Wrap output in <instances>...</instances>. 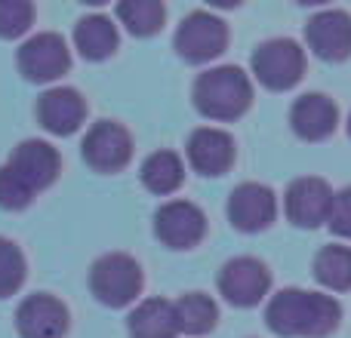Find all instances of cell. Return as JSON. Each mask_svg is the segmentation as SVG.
<instances>
[{"label":"cell","mask_w":351,"mask_h":338,"mask_svg":"<svg viewBox=\"0 0 351 338\" xmlns=\"http://www.w3.org/2000/svg\"><path fill=\"white\" fill-rule=\"evenodd\" d=\"M268 289H271V271L253 255L225 261L222 274H219V292L234 308H253L268 296Z\"/></svg>","instance_id":"ba28073f"},{"label":"cell","mask_w":351,"mask_h":338,"mask_svg":"<svg viewBox=\"0 0 351 338\" xmlns=\"http://www.w3.org/2000/svg\"><path fill=\"white\" fill-rule=\"evenodd\" d=\"M3 166L10 169V172L16 175V179L22 181L31 194H40V191H47L56 179H59L62 157H59V151H56L49 142L25 139V142H19V145L12 148L10 160H6Z\"/></svg>","instance_id":"52a82bcc"},{"label":"cell","mask_w":351,"mask_h":338,"mask_svg":"<svg viewBox=\"0 0 351 338\" xmlns=\"http://www.w3.org/2000/svg\"><path fill=\"white\" fill-rule=\"evenodd\" d=\"M188 160L200 175H225L234 164V139L222 129H194L188 139Z\"/></svg>","instance_id":"2e32d148"},{"label":"cell","mask_w":351,"mask_h":338,"mask_svg":"<svg viewBox=\"0 0 351 338\" xmlns=\"http://www.w3.org/2000/svg\"><path fill=\"white\" fill-rule=\"evenodd\" d=\"M19 338H65L68 308L49 292H34L16 308Z\"/></svg>","instance_id":"7c38bea8"},{"label":"cell","mask_w":351,"mask_h":338,"mask_svg":"<svg viewBox=\"0 0 351 338\" xmlns=\"http://www.w3.org/2000/svg\"><path fill=\"white\" fill-rule=\"evenodd\" d=\"M127 329L133 338H176L179 329H176L173 302H167V298H145L130 314Z\"/></svg>","instance_id":"d6986e66"},{"label":"cell","mask_w":351,"mask_h":338,"mask_svg":"<svg viewBox=\"0 0 351 338\" xmlns=\"http://www.w3.org/2000/svg\"><path fill=\"white\" fill-rule=\"evenodd\" d=\"M19 74L31 83H53L71 68V49H68L65 37L56 31H40V34L28 37L16 53Z\"/></svg>","instance_id":"5b68a950"},{"label":"cell","mask_w":351,"mask_h":338,"mask_svg":"<svg viewBox=\"0 0 351 338\" xmlns=\"http://www.w3.org/2000/svg\"><path fill=\"white\" fill-rule=\"evenodd\" d=\"M342 320V304L333 296L308 289H280L268 302L265 323L284 338H324Z\"/></svg>","instance_id":"6da1fadb"},{"label":"cell","mask_w":351,"mask_h":338,"mask_svg":"<svg viewBox=\"0 0 351 338\" xmlns=\"http://www.w3.org/2000/svg\"><path fill=\"white\" fill-rule=\"evenodd\" d=\"M117 18L127 25L130 34L152 37L164 28L167 10L158 0H123V3H117Z\"/></svg>","instance_id":"7402d4cb"},{"label":"cell","mask_w":351,"mask_h":338,"mask_svg":"<svg viewBox=\"0 0 351 338\" xmlns=\"http://www.w3.org/2000/svg\"><path fill=\"white\" fill-rule=\"evenodd\" d=\"M80 151H84V160L96 172H121L133 157V139H130V133L121 123L99 120L86 133Z\"/></svg>","instance_id":"9c48e42d"},{"label":"cell","mask_w":351,"mask_h":338,"mask_svg":"<svg viewBox=\"0 0 351 338\" xmlns=\"http://www.w3.org/2000/svg\"><path fill=\"white\" fill-rule=\"evenodd\" d=\"M86 117V102L74 86H53L37 99V123L53 135H74Z\"/></svg>","instance_id":"5bb4252c"},{"label":"cell","mask_w":351,"mask_h":338,"mask_svg":"<svg viewBox=\"0 0 351 338\" xmlns=\"http://www.w3.org/2000/svg\"><path fill=\"white\" fill-rule=\"evenodd\" d=\"M185 179V166H182L179 154L173 151H154L152 157L142 164V185L152 194H173Z\"/></svg>","instance_id":"44dd1931"},{"label":"cell","mask_w":351,"mask_h":338,"mask_svg":"<svg viewBox=\"0 0 351 338\" xmlns=\"http://www.w3.org/2000/svg\"><path fill=\"white\" fill-rule=\"evenodd\" d=\"M173 43L182 59L200 65V62H210L225 53V47H228V25L219 16H213V12L197 10L182 18Z\"/></svg>","instance_id":"8992f818"},{"label":"cell","mask_w":351,"mask_h":338,"mask_svg":"<svg viewBox=\"0 0 351 338\" xmlns=\"http://www.w3.org/2000/svg\"><path fill=\"white\" fill-rule=\"evenodd\" d=\"M142 268L133 255L127 252H108L90 268V289L108 308H127L142 292Z\"/></svg>","instance_id":"3957f363"},{"label":"cell","mask_w":351,"mask_h":338,"mask_svg":"<svg viewBox=\"0 0 351 338\" xmlns=\"http://www.w3.org/2000/svg\"><path fill=\"white\" fill-rule=\"evenodd\" d=\"M25 277H28V261L19 243L10 237H0V298H10L22 289Z\"/></svg>","instance_id":"cb8c5ba5"},{"label":"cell","mask_w":351,"mask_h":338,"mask_svg":"<svg viewBox=\"0 0 351 338\" xmlns=\"http://www.w3.org/2000/svg\"><path fill=\"white\" fill-rule=\"evenodd\" d=\"M253 74L262 86L274 92L293 90L305 74V49L290 37L265 40L253 53Z\"/></svg>","instance_id":"277c9868"},{"label":"cell","mask_w":351,"mask_h":338,"mask_svg":"<svg viewBox=\"0 0 351 338\" xmlns=\"http://www.w3.org/2000/svg\"><path fill=\"white\" fill-rule=\"evenodd\" d=\"M305 40L324 62H346L351 55V16L346 10H324L308 18Z\"/></svg>","instance_id":"4fadbf2b"},{"label":"cell","mask_w":351,"mask_h":338,"mask_svg":"<svg viewBox=\"0 0 351 338\" xmlns=\"http://www.w3.org/2000/svg\"><path fill=\"white\" fill-rule=\"evenodd\" d=\"M154 234L170 249H191L204 240L206 216L188 200H170L154 212Z\"/></svg>","instance_id":"30bf717a"},{"label":"cell","mask_w":351,"mask_h":338,"mask_svg":"<svg viewBox=\"0 0 351 338\" xmlns=\"http://www.w3.org/2000/svg\"><path fill=\"white\" fill-rule=\"evenodd\" d=\"M278 216V197L268 185L259 181H243L228 197V222L243 234L265 231Z\"/></svg>","instance_id":"8fae6325"},{"label":"cell","mask_w":351,"mask_h":338,"mask_svg":"<svg viewBox=\"0 0 351 338\" xmlns=\"http://www.w3.org/2000/svg\"><path fill=\"white\" fill-rule=\"evenodd\" d=\"M348 135H351V117H348Z\"/></svg>","instance_id":"83f0119b"},{"label":"cell","mask_w":351,"mask_h":338,"mask_svg":"<svg viewBox=\"0 0 351 338\" xmlns=\"http://www.w3.org/2000/svg\"><path fill=\"white\" fill-rule=\"evenodd\" d=\"M173 314H176V329L185 335H204L216 326L219 320V308L210 296L204 292H188V296L176 298L173 302Z\"/></svg>","instance_id":"ffe728a7"},{"label":"cell","mask_w":351,"mask_h":338,"mask_svg":"<svg viewBox=\"0 0 351 338\" xmlns=\"http://www.w3.org/2000/svg\"><path fill=\"white\" fill-rule=\"evenodd\" d=\"M253 102V83L234 65L210 68L194 80V105L210 120H237Z\"/></svg>","instance_id":"7a4b0ae2"},{"label":"cell","mask_w":351,"mask_h":338,"mask_svg":"<svg viewBox=\"0 0 351 338\" xmlns=\"http://www.w3.org/2000/svg\"><path fill=\"white\" fill-rule=\"evenodd\" d=\"M315 277L333 292L351 289V249L348 246H324L315 255Z\"/></svg>","instance_id":"603a6c76"},{"label":"cell","mask_w":351,"mask_h":338,"mask_svg":"<svg viewBox=\"0 0 351 338\" xmlns=\"http://www.w3.org/2000/svg\"><path fill=\"white\" fill-rule=\"evenodd\" d=\"M327 224L333 228V234L348 237L351 240V185L346 187V191L333 194V206H330Z\"/></svg>","instance_id":"4316f807"},{"label":"cell","mask_w":351,"mask_h":338,"mask_svg":"<svg viewBox=\"0 0 351 338\" xmlns=\"http://www.w3.org/2000/svg\"><path fill=\"white\" fill-rule=\"evenodd\" d=\"M117 43H121V37H117V28L108 16H84L74 25V47L90 62H102L114 55Z\"/></svg>","instance_id":"ac0fdd59"},{"label":"cell","mask_w":351,"mask_h":338,"mask_svg":"<svg viewBox=\"0 0 351 338\" xmlns=\"http://www.w3.org/2000/svg\"><path fill=\"white\" fill-rule=\"evenodd\" d=\"M34 25V3L28 0H0V40H16Z\"/></svg>","instance_id":"d4e9b609"},{"label":"cell","mask_w":351,"mask_h":338,"mask_svg":"<svg viewBox=\"0 0 351 338\" xmlns=\"http://www.w3.org/2000/svg\"><path fill=\"white\" fill-rule=\"evenodd\" d=\"M336 120H339V111H336L333 99H327L324 92L299 96L290 111L293 129H296V135L305 142H321V139H327V135H333Z\"/></svg>","instance_id":"e0dca14e"},{"label":"cell","mask_w":351,"mask_h":338,"mask_svg":"<svg viewBox=\"0 0 351 338\" xmlns=\"http://www.w3.org/2000/svg\"><path fill=\"white\" fill-rule=\"evenodd\" d=\"M34 194L16 179L6 166H0V209H10V212H19L25 206H31Z\"/></svg>","instance_id":"484cf974"},{"label":"cell","mask_w":351,"mask_h":338,"mask_svg":"<svg viewBox=\"0 0 351 338\" xmlns=\"http://www.w3.org/2000/svg\"><path fill=\"white\" fill-rule=\"evenodd\" d=\"M330 206H333V191L324 179H296L287 191V216L299 228H317L327 222Z\"/></svg>","instance_id":"9a60e30c"}]
</instances>
